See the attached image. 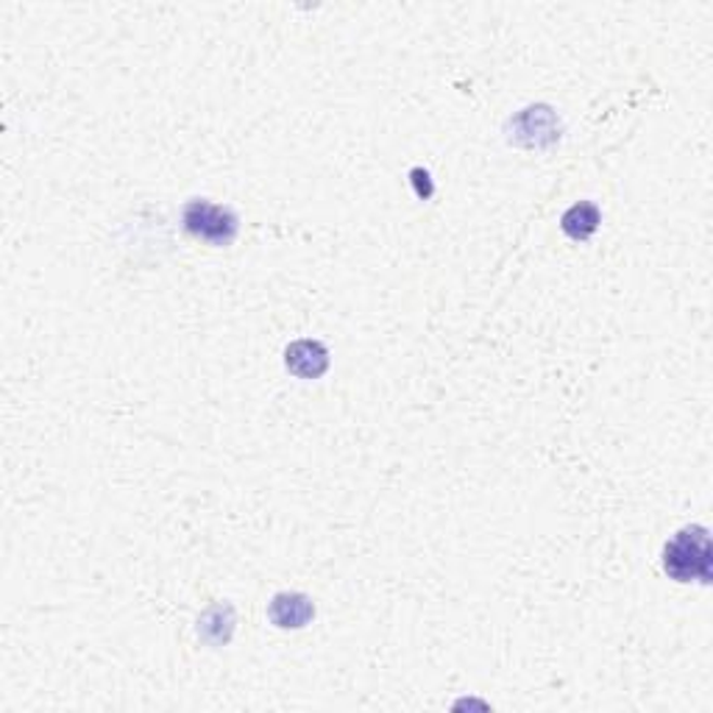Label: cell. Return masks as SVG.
I'll use <instances>...</instances> for the list:
<instances>
[{
  "label": "cell",
  "mask_w": 713,
  "mask_h": 713,
  "mask_svg": "<svg viewBox=\"0 0 713 713\" xmlns=\"http://www.w3.org/2000/svg\"><path fill=\"white\" fill-rule=\"evenodd\" d=\"M711 535L705 527H683L675 539L663 546V571L677 583H711Z\"/></svg>",
  "instance_id": "1"
},
{
  "label": "cell",
  "mask_w": 713,
  "mask_h": 713,
  "mask_svg": "<svg viewBox=\"0 0 713 713\" xmlns=\"http://www.w3.org/2000/svg\"><path fill=\"white\" fill-rule=\"evenodd\" d=\"M184 229L198 241H207L212 246H229L241 232V221L229 207L207 202V198H193L182 212Z\"/></svg>",
  "instance_id": "2"
},
{
  "label": "cell",
  "mask_w": 713,
  "mask_h": 713,
  "mask_svg": "<svg viewBox=\"0 0 713 713\" xmlns=\"http://www.w3.org/2000/svg\"><path fill=\"white\" fill-rule=\"evenodd\" d=\"M510 140L527 148H546L560 140V124L549 106H530L510 120Z\"/></svg>",
  "instance_id": "3"
},
{
  "label": "cell",
  "mask_w": 713,
  "mask_h": 713,
  "mask_svg": "<svg viewBox=\"0 0 713 713\" xmlns=\"http://www.w3.org/2000/svg\"><path fill=\"white\" fill-rule=\"evenodd\" d=\"M285 365L299 379H319L329 368V349L321 340H296V343L287 346Z\"/></svg>",
  "instance_id": "4"
},
{
  "label": "cell",
  "mask_w": 713,
  "mask_h": 713,
  "mask_svg": "<svg viewBox=\"0 0 713 713\" xmlns=\"http://www.w3.org/2000/svg\"><path fill=\"white\" fill-rule=\"evenodd\" d=\"M315 617V605L307 594H296V591H285L276 594L268 605V619L280 630H301Z\"/></svg>",
  "instance_id": "5"
},
{
  "label": "cell",
  "mask_w": 713,
  "mask_h": 713,
  "mask_svg": "<svg viewBox=\"0 0 713 713\" xmlns=\"http://www.w3.org/2000/svg\"><path fill=\"white\" fill-rule=\"evenodd\" d=\"M234 608L229 602H215L198 619V638L209 647H223L232 641L234 633Z\"/></svg>",
  "instance_id": "6"
},
{
  "label": "cell",
  "mask_w": 713,
  "mask_h": 713,
  "mask_svg": "<svg viewBox=\"0 0 713 713\" xmlns=\"http://www.w3.org/2000/svg\"><path fill=\"white\" fill-rule=\"evenodd\" d=\"M599 221H602V215H599L597 204L580 202L560 218V229L569 234L571 241H588L591 234L599 229Z\"/></svg>",
  "instance_id": "7"
},
{
  "label": "cell",
  "mask_w": 713,
  "mask_h": 713,
  "mask_svg": "<svg viewBox=\"0 0 713 713\" xmlns=\"http://www.w3.org/2000/svg\"><path fill=\"white\" fill-rule=\"evenodd\" d=\"M410 176H413V184H415V193H418V198H429V195H432V182H429L427 170L415 168Z\"/></svg>",
  "instance_id": "8"
}]
</instances>
